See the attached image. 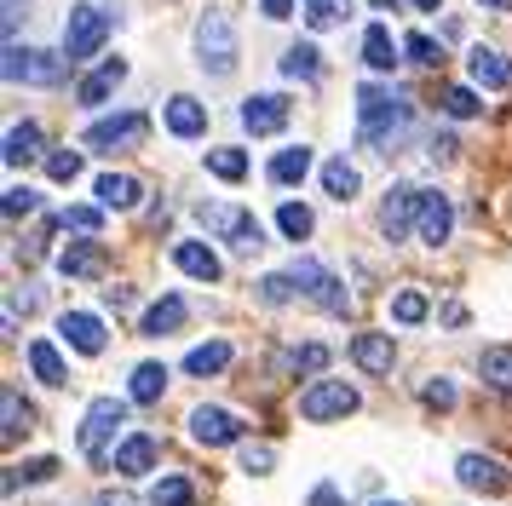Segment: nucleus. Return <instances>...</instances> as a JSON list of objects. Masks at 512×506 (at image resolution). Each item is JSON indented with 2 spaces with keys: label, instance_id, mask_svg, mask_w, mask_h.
I'll use <instances>...</instances> for the list:
<instances>
[{
  "label": "nucleus",
  "instance_id": "nucleus-8",
  "mask_svg": "<svg viewBox=\"0 0 512 506\" xmlns=\"http://www.w3.org/2000/svg\"><path fill=\"white\" fill-rule=\"evenodd\" d=\"M144 133H150V121H144L139 110H121V115H98L81 144H87V150H98V156H116V150H133Z\"/></svg>",
  "mask_w": 512,
  "mask_h": 506
},
{
  "label": "nucleus",
  "instance_id": "nucleus-19",
  "mask_svg": "<svg viewBox=\"0 0 512 506\" xmlns=\"http://www.w3.org/2000/svg\"><path fill=\"white\" fill-rule=\"evenodd\" d=\"M121 81H127V58H110V64H98L93 75H87V81H75V104L98 110V104H104V98H110V92H116Z\"/></svg>",
  "mask_w": 512,
  "mask_h": 506
},
{
  "label": "nucleus",
  "instance_id": "nucleus-12",
  "mask_svg": "<svg viewBox=\"0 0 512 506\" xmlns=\"http://www.w3.org/2000/svg\"><path fill=\"white\" fill-rule=\"evenodd\" d=\"M449 230H455V207L443 190H420V213H415V236L426 248H443L449 242Z\"/></svg>",
  "mask_w": 512,
  "mask_h": 506
},
{
  "label": "nucleus",
  "instance_id": "nucleus-48",
  "mask_svg": "<svg viewBox=\"0 0 512 506\" xmlns=\"http://www.w3.org/2000/svg\"><path fill=\"white\" fill-rule=\"evenodd\" d=\"M403 52H409V58H415V64H443V46L432 41V35H403Z\"/></svg>",
  "mask_w": 512,
  "mask_h": 506
},
{
  "label": "nucleus",
  "instance_id": "nucleus-1",
  "mask_svg": "<svg viewBox=\"0 0 512 506\" xmlns=\"http://www.w3.org/2000/svg\"><path fill=\"white\" fill-rule=\"evenodd\" d=\"M409 121H415L409 98H397V92L380 87V81L357 87V138H363L369 150H397V138L409 133Z\"/></svg>",
  "mask_w": 512,
  "mask_h": 506
},
{
  "label": "nucleus",
  "instance_id": "nucleus-21",
  "mask_svg": "<svg viewBox=\"0 0 512 506\" xmlns=\"http://www.w3.org/2000/svg\"><path fill=\"white\" fill-rule=\"evenodd\" d=\"M162 121H167V133L173 138H202L208 133V110H202V98H167V110H162Z\"/></svg>",
  "mask_w": 512,
  "mask_h": 506
},
{
  "label": "nucleus",
  "instance_id": "nucleus-59",
  "mask_svg": "<svg viewBox=\"0 0 512 506\" xmlns=\"http://www.w3.org/2000/svg\"><path fill=\"white\" fill-rule=\"evenodd\" d=\"M374 506H403V501H374Z\"/></svg>",
  "mask_w": 512,
  "mask_h": 506
},
{
  "label": "nucleus",
  "instance_id": "nucleus-46",
  "mask_svg": "<svg viewBox=\"0 0 512 506\" xmlns=\"http://www.w3.org/2000/svg\"><path fill=\"white\" fill-rule=\"evenodd\" d=\"M47 179L52 184H75L81 179V156H75V150H52L47 156Z\"/></svg>",
  "mask_w": 512,
  "mask_h": 506
},
{
  "label": "nucleus",
  "instance_id": "nucleus-50",
  "mask_svg": "<svg viewBox=\"0 0 512 506\" xmlns=\"http://www.w3.org/2000/svg\"><path fill=\"white\" fill-rule=\"evenodd\" d=\"M317 305H323V311H334V317H340V311H346L351 299H346V282H340V276H328V288L323 294H317Z\"/></svg>",
  "mask_w": 512,
  "mask_h": 506
},
{
  "label": "nucleus",
  "instance_id": "nucleus-38",
  "mask_svg": "<svg viewBox=\"0 0 512 506\" xmlns=\"http://www.w3.org/2000/svg\"><path fill=\"white\" fill-rule=\"evenodd\" d=\"M58 225L64 230H81V236H98V225H104V207H87V202H75V207H64V213H58Z\"/></svg>",
  "mask_w": 512,
  "mask_h": 506
},
{
  "label": "nucleus",
  "instance_id": "nucleus-45",
  "mask_svg": "<svg viewBox=\"0 0 512 506\" xmlns=\"http://www.w3.org/2000/svg\"><path fill=\"white\" fill-rule=\"evenodd\" d=\"M35 207H41V190L12 184V190H6V202H0V213H6V219H24V213H35Z\"/></svg>",
  "mask_w": 512,
  "mask_h": 506
},
{
  "label": "nucleus",
  "instance_id": "nucleus-25",
  "mask_svg": "<svg viewBox=\"0 0 512 506\" xmlns=\"http://www.w3.org/2000/svg\"><path fill=\"white\" fill-rule=\"evenodd\" d=\"M6 167H29V161L41 156V127L35 121H18V127H6Z\"/></svg>",
  "mask_w": 512,
  "mask_h": 506
},
{
  "label": "nucleus",
  "instance_id": "nucleus-33",
  "mask_svg": "<svg viewBox=\"0 0 512 506\" xmlns=\"http://www.w3.org/2000/svg\"><path fill=\"white\" fill-rule=\"evenodd\" d=\"M282 75H294V81H317V75H323V58H317V46H311V41L288 46V52H282Z\"/></svg>",
  "mask_w": 512,
  "mask_h": 506
},
{
  "label": "nucleus",
  "instance_id": "nucleus-51",
  "mask_svg": "<svg viewBox=\"0 0 512 506\" xmlns=\"http://www.w3.org/2000/svg\"><path fill=\"white\" fill-rule=\"evenodd\" d=\"M305 506H346V495H340L334 483H317V489H311V501H305Z\"/></svg>",
  "mask_w": 512,
  "mask_h": 506
},
{
  "label": "nucleus",
  "instance_id": "nucleus-2",
  "mask_svg": "<svg viewBox=\"0 0 512 506\" xmlns=\"http://www.w3.org/2000/svg\"><path fill=\"white\" fill-rule=\"evenodd\" d=\"M110 6H93V0H81V6H70V18H64V58L70 64H81V58H93V52H104V41H110Z\"/></svg>",
  "mask_w": 512,
  "mask_h": 506
},
{
  "label": "nucleus",
  "instance_id": "nucleus-27",
  "mask_svg": "<svg viewBox=\"0 0 512 506\" xmlns=\"http://www.w3.org/2000/svg\"><path fill=\"white\" fill-rule=\"evenodd\" d=\"M323 190L334 196V202H351V196L363 190V173H357L346 156H328V161H323Z\"/></svg>",
  "mask_w": 512,
  "mask_h": 506
},
{
  "label": "nucleus",
  "instance_id": "nucleus-15",
  "mask_svg": "<svg viewBox=\"0 0 512 506\" xmlns=\"http://www.w3.org/2000/svg\"><path fill=\"white\" fill-rule=\"evenodd\" d=\"M104 265H110V253H104L98 236H81V242H70V248L58 253V271L70 276V282H93V276H104Z\"/></svg>",
  "mask_w": 512,
  "mask_h": 506
},
{
  "label": "nucleus",
  "instance_id": "nucleus-18",
  "mask_svg": "<svg viewBox=\"0 0 512 506\" xmlns=\"http://www.w3.org/2000/svg\"><path fill=\"white\" fill-rule=\"evenodd\" d=\"M156 460H162V443H156L150 432H133V437H121L116 443V472L121 478H144Z\"/></svg>",
  "mask_w": 512,
  "mask_h": 506
},
{
  "label": "nucleus",
  "instance_id": "nucleus-56",
  "mask_svg": "<svg viewBox=\"0 0 512 506\" xmlns=\"http://www.w3.org/2000/svg\"><path fill=\"white\" fill-rule=\"evenodd\" d=\"M409 6H415V12H438L443 0H409Z\"/></svg>",
  "mask_w": 512,
  "mask_h": 506
},
{
  "label": "nucleus",
  "instance_id": "nucleus-54",
  "mask_svg": "<svg viewBox=\"0 0 512 506\" xmlns=\"http://www.w3.org/2000/svg\"><path fill=\"white\" fill-rule=\"evenodd\" d=\"M449 156H455V138H449V133L432 138V161H449Z\"/></svg>",
  "mask_w": 512,
  "mask_h": 506
},
{
  "label": "nucleus",
  "instance_id": "nucleus-17",
  "mask_svg": "<svg viewBox=\"0 0 512 506\" xmlns=\"http://www.w3.org/2000/svg\"><path fill=\"white\" fill-rule=\"evenodd\" d=\"M351 363L363 368V374H392V363H397L392 334H380V328H363V334L351 340Z\"/></svg>",
  "mask_w": 512,
  "mask_h": 506
},
{
  "label": "nucleus",
  "instance_id": "nucleus-11",
  "mask_svg": "<svg viewBox=\"0 0 512 506\" xmlns=\"http://www.w3.org/2000/svg\"><path fill=\"white\" fill-rule=\"evenodd\" d=\"M190 437H196L202 449H225V443H242V420H236L231 409L202 403V409H190Z\"/></svg>",
  "mask_w": 512,
  "mask_h": 506
},
{
  "label": "nucleus",
  "instance_id": "nucleus-3",
  "mask_svg": "<svg viewBox=\"0 0 512 506\" xmlns=\"http://www.w3.org/2000/svg\"><path fill=\"white\" fill-rule=\"evenodd\" d=\"M196 225L208 230V236H225L236 253H254L265 242V230H259L254 213L248 207H231V202H202L196 207Z\"/></svg>",
  "mask_w": 512,
  "mask_h": 506
},
{
  "label": "nucleus",
  "instance_id": "nucleus-14",
  "mask_svg": "<svg viewBox=\"0 0 512 506\" xmlns=\"http://www.w3.org/2000/svg\"><path fill=\"white\" fill-rule=\"evenodd\" d=\"M242 127L254 138L282 133V127H288V98H282V92H254V98L242 104Z\"/></svg>",
  "mask_w": 512,
  "mask_h": 506
},
{
  "label": "nucleus",
  "instance_id": "nucleus-41",
  "mask_svg": "<svg viewBox=\"0 0 512 506\" xmlns=\"http://www.w3.org/2000/svg\"><path fill=\"white\" fill-rule=\"evenodd\" d=\"M282 368H294V374H317V368H328V345H317V340H305V345H294L288 357H282Z\"/></svg>",
  "mask_w": 512,
  "mask_h": 506
},
{
  "label": "nucleus",
  "instance_id": "nucleus-49",
  "mask_svg": "<svg viewBox=\"0 0 512 506\" xmlns=\"http://www.w3.org/2000/svg\"><path fill=\"white\" fill-rule=\"evenodd\" d=\"M271 449H265V443H248V449H242V472H248V478H265V472H271Z\"/></svg>",
  "mask_w": 512,
  "mask_h": 506
},
{
  "label": "nucleus",
  "instance_id": "nucleus-29",
  "mask_svg": "<svg viewBox=\"0 0 512 506\" xmlns=\"http://www.w3.org/2000/svg\"><path fill=\"white\" fill-rule=\"evenodd\" d=\"M0 414H6V420H0V437H6V443H18V437L35 426V409H29V403H24L12 386L0 391Z\"/></svg>",
  "mask_w": 512,
  "mask_h": 506
},
{
  "label": "nucleus",
  "instance_id": "nucleus-13",
  "mask_svg": "<svg viewBox=\"0 0 512 506\" xmlns=\"http://www.w3.org/2000/svg\"><path fill=\"white\" fill-rule=\"evenodd\" d=\"M58 340L70 345V351H81V357H98V351L110 345V334H104V322H98L93 311H64V317H58Z\"/></svg>",
  "mask_w": 512,
  "mask_h": 506
},
{
  "label": "nucleus",
  "instance_id": "nucleus-5",
  "mask_svg": "<svg viewBox=\"0 0 512 506\" xmlns=\"http://www.w3.org/2000/svg\"><path fill=\"white\" fill-rule=\"evenodd\" d=\"M64 52H41V46H18L6 41V58H0V75L6 81H29V87H58L64 81Z\"/></svg>",
  "mask_w": 512,
  "mask_h": 506
},
{
  "label": "nucleus",
  "instance_id": "nucleus-44",
  "mask_svg": "<svg viewBox=\"0 0 512 506\" xmlns=\"http://www.w3.org/2000/svg\"><path fill=\"white\" fill-rule=\"evenodd\" d=\"M259 299L265 305H288V299H300V288L288 282V271H271V276H259Z\"/></svg>",
  "mask_w": 512,
  "mask_h": 506
},
{
  "label": "nucleus",
  "instance_id": "nucleus-43",
  "mask_svg": "<svg viewBox=\"0 0 512 506\" xmlns=\"http://www.w3.org/2000/svg\"><path fill=\"white\" fill-rule=\"evenodd\" d=\"M190 501H196V489L185 478H162L150 489V506H190Z\"/></svg>",
  "mask_w": 512,
  "mask_h": 506
},
{
  "label": "nucleus",
  "instance_id": "nucleus-36",
  "mask_svg": "<svg viewBox=\"0 0 512 506\" xmlns=\"http://www.w3.org/2000/svg\"><path fill=\"white\" fill-rule=\"evenodd\" d=\"M58 466H64L58 455H35V460H24L18 472H6V489H18V483H52L58 478Z\"/></svg>",
  "mask_w": 512,
  "mask_h": 506
},
{
  "label": "nucleus",
  "instance_id": "nucleus-52",
  "mask_svg": "<svg viewBox=\"0 0 512 506\" xmlns=\"http://www.w3.org/2000/svg\"><path fill=\"white\" fill-rule=\"evenodd\" d=\"M29 0H6V41H18V18H24Z\"/></svg>",
  "mask_w": 512,
  "mask_h": 506
},
{
  "label": "nucleus",
  "instance_id": "nucleus-4",
  "mask_svg": "<svg viewBox=\"0 0 512 506\" xmlns=\"http://www.w3.org/2000/svg\"><path fill=\"white\" fill-rule=\"evenodd\" d=\"M196 64L208 69V75H231L236 69V29L219 6H208L196 18Z\"/></svg>",
  "mask_w": 512,
  "mask_h": 506
},
{
  "label": "nucleus",
  "instance_id": "nucleus-16",
  "mask_svg": "<svg viewBox=\"0 0 512 506\" xmlns=\"http://www.w3.org/2000/svg\"><path fill=\"white\" fill-rule=\"evenodd\" d=\"M466 75H472V87L501 92V87H512V58L495 52V46H472V52H466Z\"/></svg>",
  "mask_w": 512,
  "mask_h": 506
},
{
  "label": "nucleus",
  "instance_id": "nucleus-10",
  "mask_svg": "<svg viewBox=\"0 0 512 506\" xmlns=\"http://www.w3.org/2000/svg\"><path fill=\"white\" fill-rule=\"evenodd\" d=\"M415 213H420V184H392L386 202H380V230L392 242H403V236H415Z\"/></svg>",
  "mask_w": 512,
  "mask_h": 506
},
{
  "label": "nucleus",
  "instance_id": "nucleus-37",
  "mask_svg": "<svg viewBox=\"0 0 512 506\" xmlns=\"http://www.w3.org/2000/svg\"><path fill=\"white\" fill-rule=\"evenodd\" d=\"M438 104H443L449 115H455V121H478V115H484V98H478L472 87H443Z\"/></svg>",
  "mask_w": 512,
  "mask_h": 506
},
{
  "label": "nucleus",
  "instance_id": "nucleus-34",
  "mask_svg": "<svg viewBox=\"0 0 512 506\" xmlns=\"http://www.w3.org/2000/svg\"><path fill=\"white\" fill-rule=\"evenodd\" d=\"M363 64L369 69H397V52H392L386 23H369V35H363Z\"/></svg>",
  "mask_w": 512,
  "mask_h": 506
},
{
  "label": "nucleus",
  "instance_id": "nucleus-7",
  "mask_svg": "<svg viewBox=\"0 0 512 506\" xmlns=\"http://www.w3.org/2000/svg\"><path fill=\"white\" fill-rule=\"evenodd\" d=\"M121 420H127V403L121 397H93V409H87V420H81V455L87 460H104V449L116 443V432H121Z\"/></svg>",
  "mask_w": 512,
  "mask_h": 506
},
{
  "label": "nucleus",
  "instance_id": "nucleus-20",
  "mask_svg": "<svg viewBox=\"0 0 512 506\" xmlns=\"http://www.w3.org/2000/svg\"><path fill=\"white\" fill-rule=\"evenodd\" d=\"M93 190H98V207H110V213H133L144 202V184L127 179V173H98Z\"/></svg>",
  "mask_w": 512,
  "mask_h": 506
},
{
  "label": "nucleus",
  "instance_id": "nucleus-57",
  "mask_svg": "<svg viewBox=\"0 0 512 506\" xmlns=\"http://www.w3.org/2000/svg\"><path fill=\"white\" fill-rule=\"evenodd\" d=\"M478 6H489V12H512V0H478Z\"/></svg>",
  "mask_w": 512,
  "mask_h": 506
},
{
  "label": "nucleus",
  "instance_id": "nucleus-32",
  "mask_svg": "<svg viewBox=\"0 0 512 506\" xmlns=\"http://www.w3.org/2000/svg\"><path fill=\"white\" fill-rule=\"evenodd\" d=\"M305 29H340L351 18V0H300Z\"/></svg>",
  "mask_w": 512,
  "mask_h": 506
},
{
  "label": "nucleus",
  "instance_id": "nucleus-35",
  "mask_svg": "<svg viewBox=\"0 0 512 506\" xmlns=\"http://www.w3.org/2000/svg\"><path fill=\"white\" fill-rule=\"evenodd\" d=\"M328 276H334V271H328V265H317V259H294V265H288V282H294L300 294H311V299L328 288Z\"/></svg>",
  "mask_w": 512,
  "mask_h": 506
},
{
  "label": "nucleus",
  "instance_id": "nucleus-42",
  "mask_svg": "<svg viewBox=\"0 0 512 506\" xmlns=\"http://www.w3.org/2000/svg\"><path fill=\"white\" fill-rule=\"evenodd\" d=\"M426 294H415V288H403V294L392 299V322H403V328H415V322H426Z\"/></svg>",
  "mask_w": 512,
  "mask_h": 506
},
{
  "label": "nucleus",
  "instance_id": "nucleus-28",
  "mask_svg": "<svg viewBox=\"0 0 512 506\" xmlns=\"http://www.w3.org/2000/svg\"><path fill=\"white\" fill-rule=\"evenodd\" d=\"M231 345L225 340H208V345H196V351H190L185 357V374H196V380H208V374H225V368H231Z\"/></svg>",
  "mask_w": 512,
  "mask_h": 506
},
{
  "label": "nucleus",
  "instance_id": "nucleus-55",
  "mask_svg": "<svg viewBox=\"0 0 512 506\" xmlns=\"http://www.w3.org/2000/svg\"><path fill=\"white\" fill-rule=\"evenodd\" d=\"M265 18H294V0H265Z\"/></svg>",
  "mask_w": 512,
  "mask_h": 506
},
{
  "label": "nucleus",
  "instance_id": "nucleus-24",
  "mask_svg": "<svg viewBox=\"0 0 512 506\" xmlns=\"http://www.w3.org/2000/svg\"><path fill=\"white\" fill-rule=\"evenodd\" d=\"M24 357H29V368H35L41 386H64V380H70V363H64V351H58L52 340H29Z\"/></svg>",
  "mask_w": 512,
  "mask_h": 506
},
{
  "label": "nucleus",
  "instance_id": "nucleus-40",
  "mask_svg": "<svg viewBox=\"0 0 512 506\" xmlns=\"http://www.w3.org/2000/svg\"><path fill=\"white\" fill-rule=\"evenodd\" d=\"M208 173H219V179H242V173H248V150H236V144L208 150Z\"/></svg>",
  "mask_w": 512,
  "mask_h": 506
},
{
  "label": "nucleus",
  "instance_id": "nucleus-23",
  "mask_svg": "<svg viewBox=\"0 0 512 506\" xmlns=\"http://www.w3.org/2000/svg\"><path fill=\"white\" fill-rule=\"evenodd\" d=\"M173 265L185 276H196V282H219V276H225V259H219L208 242H179V248H173Z\"/></svg>",
  "mask_w": 512,
  "mask_h": 506
},
{
  "label": "nucleus",
  "instance_id": "nucleus-30",
  "mask_svg": "<svg viewBox=\"0 0 512 506\" xmlns=\"http://www.w3.org/2000/svg\"><path fill=\"white\" fill-rule=\"evenodd\" d=\"M265 173H271V184H300L305 173H311V150H305V144H288V150H277V156H271V167H265Z\"/></svg>",
  "mask_w": 512,
  "mask_h": 506
},
{
  "label": "nucleus",
  "instance_id": "nucleus-6",
  "mask_svg": "<svg viewBox=\"0 0 512 506\" xmlns=\"http://www.w3.org/2000/svg\"><path fill=\"white\" fill-rule=\"evenodd\" d=\"M363 409V397H357V386H346V380H311V386L300 391V420H346V414Z\"/></svg>",
  "mask_w": 512,
  "mask_h": 506
},
{
  "label": "nucleus",
  "instance_id": "nucleus-39",
  "mask_svg": "<svg viewBox=\"0 0 512 506\" xmlns=\"http://www.w3.org/2000/svg\"><path fill=\"white\" fill-rule=\"evenodd\" d=\"M311 225H317V219H311V207H305V202H282L277 207V230H282V236H294V242H300V236H311Z\"/></svg>",
  "mask_w": 512,
  "mask_h": 506
},
{
  "label": "nucleus",
  "instance_id": "nucleus-26",
  "mask_svg": "<svg viewBox=\"0 0 512 506\" xmlns=\"http://www.w3.org/2000/svg\"><path fill=\"white\" fill-rule=\"evenodd\" d=\"M478 374H484V386H489V391L512 397V345H484V357H478Z\"/></svg>",
  "mask_w": 512,
  "mask_h": 506
},
{
  "label": "nucleus",
  "instance_id": "nucleus-47",
  "mask_svg": "<svg viewBox=\"0 0 512 506\" xmlns=\"http://www.w3.org/2000/svg\"><path fill=\"white\" fill-rule=\"evenodd\" d=\"M420 403H426V409H455V380H443V374H438V380H426V386H420Z\"/></svg>",
  "mask_w": 512,
  "mask_h": 506
},
{
  "label": "nucleus",
  "instance_id": "nucleus-9",
  "mask_svg": "<svg viewBox=\"0 0 512 506\" xmlns=\"http://www.w3.org/2000/svg\"><path fill=\"white\" fill-rule=\"evenodd\" d=\"M455 478H461V489H472V495H501V489H512L507 466L495 455H478V449H466V455L455 460Z\"/></svg>",
  "mask_w": 512,
  "mask_h": 506
},
{
  "label": "nucleus",
  "instance_id": "nucleus-58",
  "mask_svg": "<svg viewBox=\"0 0 512 506\" xmlns=\"http://www.w3.org/2000/svg\"><path fill=\"white\" fill-rule=\"evenodd\" d=\"M98 506H133V501H121V495H116V501H98Z\"/></svg>",
  "mask_w": 512,
  "mask_h": 506
},
{
  "label": "nucleus",
  "instance_id": "nucleus-22",
  "mask_svg": "<svg viewBox=\"0 0 512 506\" xmlns=\"http://www.w3.org/2000/svg\"><path fill=\"white\" fill-rule=\"evenodd\" d=\"M185 317H190V305L179 294H162L150 311L139 317V334H150V340H162V334H179L185 328Z\"/></svg>",
  "mask_w": 512,
  "mask_h": 506
},
{
  "label": "nucleus",
  "instance_id": "nucleus-31",
  "mask_svg": "<svg viewBox=\"0 0 512 506\" xmlns=\"http://www.w3.org/2000/svg\"><path fill=\"white\" fill-rule=\"evenodd\" d=\"M162 391H167V368L162 363L133 368V380H127V397H133V403H162Z\"/></svg>",
  "mask_w": 512,
  "mask_h": 506
},
{
  "label": "nucleus",
  "instance_id": "nucleus-53",
  "mask_svg": "<svg viewBox=\"0 0 512 506\" xmlns=\"http://www.w3.org/2000/svg\"><path fill=\"white\" fill-rule=\"evenodd\" d=\"M104 305H110V311H127V305H133V288H110V294H104Z\"/></svg>",
  "mask_w": 512,
  "mask_h": 506
}]
</instances>
